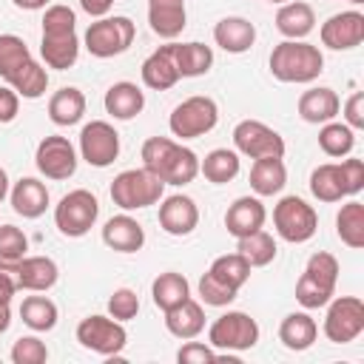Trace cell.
Segmentation results:
<instances>
[{
	"label": "cell",
	"mask_w": 364,
	"mask_h": 364,
	"mask_svg": "<svg viewBox=\"0 0 364 364\" xmlns=\"http://www.w3.org/2000/svg\"><path fill=\"white\" fill-rule=\"evenodd\" d=\"M40 57L48 68H57V71H65L77 63L80 57V37L77 31H68V34H43L40 40Z\"/></svg>",
	"instance_id": "obj_30"
},
{
	"label": "cell",
	"mask_w": 364,
	"mask_h": 364,
	"mask_svg": "<svg viewBox=\"0 0 364 364\" xmlns=\"http://www.w3.org/2000/svg\"><path fill=\"white\" fill-rule=\"evenodd\" d=\"M236 253H242L250 267H264L276 259V239L259 228L256 233L236 239Z\"/></svg>",
	"instance_id": "obj_40"
},
{
	"label": "cell",
	"mask_w": 364,
	"mask_h": 364,
	"mask_svg": "<svg viewBox=\"0 0 364 364\" xmlns=\"http://www.w3.org/2000/svg\"><path fill=\"white\" fill-rule=\"evenodd\" d=\"M336 233L347 247L353 250L364 247V205L358 199L341 205V210L336 213Z\"/></svg>",
	"instance_id": "obj_37"
},
{
	"label": "cell",
	"mask_w": 364,
	"mask_h": 364,
	"mask_svg": "<svg viewBox=\"0 0 364 364\" xmlns=\"http://www.w3.org/2000/svg\"><path fill=\"white\" fill-rule=\"evenodd\" d=\"M46 358H48V347L37 336H23L11 347V361L14 364H43Z\"/></svg>",
	"instance_id": "obj_46"
},
{
	"label": "cell",
	"mask_w": 364,
	"mask_h": 364,
	"mask_svg": "<svg viewBox=\"0 0 364 364\" xmlns=\"http://www.w3.org/2000/svg\"><path fill=\"white\" fill-rule=\"evenodd\" d=\"M199 299L205 304H210V307H228L236 299V290L228 287V284H222L210 273H202V279H199Z\"/></svg>",
	"instance_id": "obj_44"
},
{
	"label": "cell",
	"mask_w": 364,
	"mask_h": 364,
	"mask_svg": "<svg viewBox=\"0 0 364 364\" xmlns=\"http://www.w3.org/2000/svg\"><path fill=\"white\" fill-rule=\"evenodd\" d=\"M105 111L114 117V119H134L136 114H142L145 108V94L136 82H114L108 91H105Z\"/></svg>",
	"instance_id": "obj_31"
},
{
	"label": "cell",
	"mask_w": 364,
	"mask_h": 364,
	"mask_svg": "<svg viewBox=\"0 0 364 364\" xmlns=\"http://www.w3.org/2000/svg\"><path fill=\"white\" fill-rule=\"evenodd\" d=\"M114 3L117 0H80V9L85 14H91V17H108V11H111Z\"/></svg>",
	"instance_id": "obj_50"
},
{
	"label": "cell",
	"mask_w": 364,
	"mask_h": 364,
	"mask_svg": "<svg viewBox=\"0 0 364 364\" xmlns=\"http://www.w3.org/2000/svg\"><path fill=\"white\" fill-rule=\"evenodd\" d=\"M142 168L165 185H188L199 176V156L171 136H151L142 142Z\"/></svg>",
	"instance_id": "obj_2"
},
{
	"label": "cell",
	"mask_w": 364,
	"mask_h": 364,
	"mask_svg": "<svg viewBox=\"0 0 364 364\" xmlns=\"http://www.w3.org/2000/svg\"><path fill=\"white\" fill-rule=\"evenodd\" d=\"M176 361L179 364H213V361H219V355H216V350L210 344H202V341H191L188 338V344L179 347Z\"/></svg>",
	"instance_id": "obj_47"
},
{
	"label": "cell",
	"mask_w": 364,
	"mask_h": 364,
	"mask_svg": "<svg viewBox=\"0 0 364 364\" xmlns=\"http://www.w3.org/2000/svg\"><path fill=\"white\" fill-rule=\"evenodd\" d=\"M82 114H85V94L80 88L65 85V88L51 94V100H48V119L54 125H63V128L65 125H77L82 119Z\"/></svg>",
	"instance_id": "obj_33"
},
{
	"label": "cell",
	"mask_w": 364,
	"mask_h": 364,
	"mask_svg": "<svg viewBox=\"0 0 364 364\" xmlns=\"http://www.w3.org/2000/svg\"><path fill=\"white\" fill-rule=\"evenodd\" d=\"M20 318L34 333H48L57 327V304L48 296H26L20 304Z\"/></svg>",
	"instance_id": "obj_38"
},
{
	"label": "cell",
	"mask_w": 364,
	"mask_h": 364,
	"mask_svg": "<svg viewBox=\"0 0 364 364\" xmlns=\"http://www.w3.org/2000/svg\"><path fill=\"white\" fill-rule=\"evenodd\" d=\"M17 111H20V94L11 85H0V125L14 122Z\"/></svg>",
	"instance_id": "obj_49"
},
{
	"label": "cell",
	"mask_w": 364,
	"mask_h": 364,
	"mask_svg": "<svg viewBox=\"0 0 364 364\" xmlns=\"http://www.w3.org/2000/svg\"><path fill=\"white\" fill-rule=\"evenodd\" d=\"M299 117L304 119V122H310V125H324V122H330V119H336L338 117V111H341V100H338V94L333 91V88H327V85H318V88H307L301 97H299Z\"/></svg>",
	"instance_id": "obj_23"
},
{
	"label": "cell",
	"mask_w": 364,
	"mask_h": 364,
	"mask_svg": "<svg viewBox=\"0 0 364 364\" xmlns=\"http://www.w3.org/2000/svg\"><path fill=\"white\" fill-rule=\"evenodd\" d=\"M179 68L173 63V43H165L159 46L154 54L145 57L142 63V82L154 91H168L179 82Z\"/></svg>",
	"instance_id": "obj_22"
},
{
	"label": "cell",
	"mask_w": 364,
	"mask_h": 364,
	"mask_svg": "<svg viewBox=\"0 0 364 364\" xmlns=\"http://www.w3.org/2000/svg\"><path fill=\"white\" fill-rule=\"evenodd\" d=\"M318 148H321L327 156H333V159L350 156L353 148H355V131H353L350 125H344V122L330 119V122H324L321 131H318Z\"/></svg>",
	"instance_id": "obj_39"
},
{
	"label": "cell",
	"mask_w": 364,
	"mask_h": 364,
	"mask_svg": "<svg viewBox=\"0 0 364 364\" xmlns=\"http://www.w3.org/2000/svg\"><path fill=\"white\" fill-rule=\"evenodd\" d=\"M336 282H338V259L327 250H318L307 259V267L296 282V301L304 310H318L336 296Z\"/></svg>",
	"instance_id": "obj_5"
},
{
	"label": "cell",
	"mask_w": 364,
	"mask_h": 364,
	"mask_svg": "<svg viewBox=\"0 0 364 364\" xmlns=\"http://www.w3.org/2000/svg\"><path fill=\"white\" fill-rule=\"evenodd\" d=\"M270 3H287V0H270Z\"/></svg>",
	"instance_id": "obj_56"
},
{
	"label": "cell",
	"mask_w": 364,
	"mask_h": 364,
	"mask_svg": "<svg viewBox=\"0 0 364 364\" xmlns=\"http://www.w3.org/2000/svg\"><path fill=\"white\" fill-rule=\"evenodd\" d=\"M199 225V208L191 196L185 193H173L168 199H162L159 205V228L168 236H188L193 233Z\"/></svg>",
	"instance_id": "obj_19"
},
{
	"label": "cell",
	"mask_w": 364,
	"mask_h": 364,
	"mask_svg": "<svg viewBox=\"0 0 364 364\" xmlns=\"http://www.w3.org/2000/svg\"><path fill=\"white\" fill-rule=\"evenodd\" d=\"M17 293V284H14V276L9 270L0 267V304H9Z\"/></svg>",
	"instance_id": "obj_51"
},
{
	"label": "cell",
	"mask_w": 364,
	"mask_h": 364,
	"mask_svg": "<svg viewBox=\"0 0 364 364\" xmlns=\"http://www.w3.org/2000/svg\"><path fill=\"white\" fill-rule=\"evenodd\" d=\"M28 250V239L14 225H0V262H17Z\"/></svg>",
	"instance_id": "obj_43"
},
{
	"label": "cell",
	"mask_w": 364,
	"mask_h": 364,
	"mask_svg": "<svg viewBox=\"0 0 364 364\" xmlns=\"http://www.w3.org/2000/svg\"><path fill=\"white\" fill-rule=\"evenodd\" d=\"M208 344L213 350H225V353L253 350L259 344V324H256V318H250L242 310H228L210 324Z\"/></svg>",
	"instance_id": "obj_11"
},
{
	"label": "cell",
	"mask_w": 364,
	"mask_h": 364,
	"mask_svg": "<svg viewBox=\"0 0 364 364\" xmlns=\"http://www.w3.org/2000/svg\"><path fill=\"white\" fill-rule=\"evenodd\" d=\"M0 267L14 276L17 290H28V293H46L60 279V267L48 256H23L17 262H0Z\"/></svg>",
	"instance_id": "obj_17"
},
{
	"label": "cell",
	"mask_w": 364,
	"mask_h": 364,
	"mask_svg": "<svg viewBox=\"0 0 364 364\" xmlns=\"http://www.w3.org/2000/svg\"><path fill=\"white\" fill-rule=\"evenodd\" d=\"M350 3H355V6H358V3H364V0H350Z\"/></svg>",
	"instance_id": "obj_55"
},
{
	"label": "cell",
	"mask_w": 364,
	"mask_h": 364,
	"mask_svg": "<svg viewBox=\"0 0 364 364\" xmlns=\"http://www.w3.org/2000/svg\"><path fill=\"white\" fill-rule=\"evenodd\" d=\"M208 273L239 293L245 287V282L250 279V264H247V259L242 253H225V256L213 259V264L208 267Z\"/></svg>",
	"instance_id": "obj_41"
},
{
	"label": "cell",
	"mask_w": 364,
	"mask_h": 364,
	"mask_svg": "<svg viewBox=\"0 0 364 364\" xmlns=\"http://www.w3.org/2000/svg\"><path fill=\"white\" fill-rule=\"evenodd\" d=\"M97 216H100V202H97V196H94L91 191H85V188L68 191V193L57 202V208H54V225H57V230H60L63 236H68V239L85 236V233L94 228Z\"/></svg>",
	"instance_id": "obj_8"
},
{
	"label": "cell",
	"mask_w": 364,
	"mask_h": 364,
	"mask_svg": "<svg viewBox=\"0 0 364 364\" xmlns=\"http://www.w3.org/2000/svg\"><path fill=\"white\" fill-rule=\"evenodd\" d=\"M17 9H26V11H37V9H46L48 0H11Z\"/></svg>",
	"instance_id": "obj_52"
},
{
	"label": "cell",
	"mask_w": 364,
	"mask_h": 364,
	"mask_svg": "<svg viewBox=\"0 0 364 364\" xmlns=\"http://www.w3.org/2000/svg\"><path fill=\"white\" fill-rule=\"evenodd\" d=\"M162 191H165V182H159L151 171L145 168H128L122 173L114 176L111 182V202L122 210H142V208H151L162 199Z\"/></svg>",
	"instance_id": "obj_6"
},
{
	"label": "cell",
	"mask_w": 364,
	"mask_h": 364,
	"mask_svg": "<svg viewBox=\"0 0 364 364\" xmlns=\"http://www.w3.org/2000/svg\"><path fill=\"white\" fill-rule=\"evenodd\" d=\"M102 242L117 253H136L145 245V230L134 216L119 213L102 225Z\"/></svg>",
	"instance_id": "obj_24"
},
{
	"label": "cell",
	"mask_w": 364,
	"mask_h": 364,
	"mask_svg": "<svg viewBox=\"0 0 364 364\" xmlns=\"http://www.w3.org/2000/svg\"><path fill=\"white\" fill-rule=\"evenodd\" d=\"M188 296H191V284H188V279H185L182 273H176V270L159 273V276L154 279V284H151V299H154V304H156L162 313L171 310V307H176V304H182Z\"/></svg>",
	"instance_id": "obj_36"
},
{
	"label": "cell",
	"mask_w": 364,
	"mask_h": 364,
	"mask_svg": "<svg viewBox=\"0 0 364 364\" xmlns=\"http://www.w3.org/2000/svg\"><path fill=\"white\" fill-rule=\"evenodd\" d=\"M364 188V162L347 156L341 162H324L310 173V193L318 202H341Z\"/></svg>",
	"instance_id": "obj_4"
},
{
	"label": "cell",
	"mask_w": 364,
	"mask_h": 364,
	"mask_svg": "<svg viewBox=\"0 0 364 364\" xmlns=\"http://www.w3.org/2000/svg\"><path fill=\"white\" fill-rule=\"evenodd\" d=\"M316 338H318V324L310 313H287L279 324V341L293 353L310 350Z\"/></svg>",
	"instance_id": "obj_29"
},
{
	"label": "cell",
	"mask_w": 364,
	"mask_h": 364,
	"mask_svg": "<svg viewBox=\"0 0 364 364\" xmlns=\"http://www.w3.org/2000/svg\"><path fill=\"white\" fill-rule=\"evenodd\" d=\"M233 145L236 154L250 156V159H262V156H284V139L279 131H273L270 125L259 122V119H242L233 128Z\"/></svg>",
	"instance_id": "obj_14"
},
{
	"label": "cell",
	"mask_w": 364,
	"mask_h": 364,
	"mask_svg": "<svg viewBox=\"0 0 364 364\" xmlns=\"http://www.w3.org/2000/svg\"><path fill=\"white\" fill-rule=\"evenodd\" d=\"M139 313V296L131 287H119L108 299V316L117 321H131Z\"/></svg>",
	"instance_id": "obj_45"
},
{
	"label": "cell",
	"mask_w": 364,
	"mask_h": 364,
	"mask_svg": "<svg viewBox=\"0 0 364 364\" xmlns=\"http://www.w3.org/2000/svg\"><path fill=\"white\" fill-rule=\"evenodd\" d=\"M216 122H219V105H216L213 97H205V94H196V97L182 100L171 111V117H168V128L179 139L205 136L208 131L216 128Z\"/></svg>",
	"instance_id": "obj_7"
},
{
	"label": "cell",
	"mask_w": 364,
	"mask_h": 364,
	"mask_svg": "<svg viewBox=\"0 0 364 364\" xmlns=\"http://www.w3.org/2000/svg\"><path fill=\"white\" fill-rule=\"evenodd\" d=\"M165 327H168L171 336H176L182 341L196 338L205 330V310H202V304L188 296L182 304L165 310Z\"/></svg>",
	"instance_id": "obj_28"
},
{
	"label": "cell",
	"mask_w": 364,
	"mask_h": 364,
	"mask_svg": "<svg viewBox=\"0 0 364 364\" xmlns=\"http://www.w3.org/2000/svg\"><path fill=\"white\" fill-rule=\"evenodd\" d=\"M173 63L179 77H202L213 65V51L205 43H173Z\"/></svg>",
	"instance_id": "obj_34"
},
{
	"label": "cell",
	"mask_w": 364,
	"mask_h": 364,
	"mask_svg": "<svg viewBox=\"0 0 364 364\" xmlns=\"http://www.w3.org/2000/svg\"><path fill=\"white\" fill-rule=\"evenodd\" d=\"M318 34H321V46H327L333 51H350V48L361 46V40H364V14L355 9L338 11L321 23Z\"/></svg>",
	"instance_id": "obj_18"
},
{
	"label": "cell",
	"mask_w": 364,
	"mask_h": 364,
	"mask_svg": "<svg viewBox=\"0 0 364 364\" xmlns=\"http://www.w3.org/2000/svg\"><path fill=\"white\" fill-rule=\"evenodd\" d=\"M68 31H77V14L68 6H63V3L46 6L43 34H68Z\"/></svg>",
	"instance_id": "obj_42"
},
{
	"label": "cell",
	"mask_w": 364,
	"mask_h": 364,
	"mask_svg": "<svg viewBox=\"0 0 364 364\" xmlns=\"http://www.w3.org/2000/svg\"><path fill=\"white\" fill-rule=\"evenodd\" d=\"M287 185V168L282 156H262L250 165V188L256 196H273Z\"/></svg>",
	"instance_id": "obj_32"
},
{
	"label": "cell",
	"mask_w": 364,
	"mask_h": 364,
	"mask_svg": "<svg viewBox=\"0 0 364 364\" xmlns=\"http://www.w3.org/2000/svg\"><path fill=\"white\" fill-rule=\"evenodd\" d=\"M239 154L230 151V148H213L210 154H205V159L199 162V173L213 182V185H228L239 176Z\"/></svg>",
	"instance_id": "obj_35"
},
{
	"label": "cell",
	"mask_w": 364,
	"mask_h": 364,
	"mask_svg": "<svg viewBox=\"0 0 364 364\" xmlns=\"http://www.w3.org/2000/svg\"><path fill=\"white\" fill-rule=\"evenodd\" d=\"M0 77L26 100H40L48 88V71L40 65L23 37L0 34Z\"/></svg>",
	"instance_id": "obj_1"
},
{
	"label": "cell",
	"mask_w": 364,
	"mask_h": 364,
	"mask_svg": "<svg viewBox=\"0 0 364 364\" xmlns=\"http://www.w3.org/2000/svg\"><path fill=\"white\" fill-rule=\"evenodd\" d=\"M276 28L287 40H304L316 28V11L310 3L301 0H287L276 11Z\"/></svg>",
	"instance_id": "obj_27"
},
{
	"label": "cell",
	"mask_w": 364,
	"mask_h": 364,
	"mask_svg": "<svg viewBox=\"0 0 364 364\" xmlns=\"http://www.w3.org/2000/svg\"><path fill=\"white\" fill-rule=\"evenodd\" d=\"M77 341L105 358H119L122 347L128 344V333L122 327V321L111 318V316H85L77 324Z\"/></svg>",
	"instance_id": "obj_12"
},
{
	"label": "cell",
	"mask_w": 364,
	"mask_h": 364,
	"mask_svg": "<svg viewBox=\"0 0 364 364\" xmlns=\"http://www.w3.org/2000/svg\"><path fill=\"white\" fill-rule=\"evenodd\" d=\"M273 228L276 233L290 245H304L318 230V216L313 205H307L301 196H282L273 208Z\"/></svg>",
	"instance_id": "obj_9"
},
{
	"label": "cell",
	"mask_w": 364,
	"mask_h": 364,
	"mask_svg": "<svg viewBox=\"0 0 364 364\" xmlns=\"http://www.w3.org/2000/svg\"><path fill=\"white\" fill-rule=\"evenodd\" d=\"M9 324H11V310H9V304H0V333H6Z\"/></svg>",
	"instance_id": "obj_53"
},
{
	"label": "cell",
	"mask_w": 364,
	"mask_h": 364,
	"mask_svg": "<svg viewBox=\"0 0 364 364\" xmlns=\"http://www.w3.org/2000/svg\"><path fill=\"white\" fill-rule=\"evenodd\" d=\"M9 191H11V188H9V173L0 168V202L9 196Z\"/></svg>",
	"instance_id": "obj_54"
},
{
	"label": "cell",
	"mask_w": 364,
	"mask_h": 364,
	"mask_svg": "<svg viewBox=\"0 0 364 364\" xmlns=\"http://www.w3.org/2000/svg\"><path fill=\"white\" fill-rule=\"evenodd\" d=\"M9 199H11V208H14L17 216L37 219L48 208V188H46V182H40L34 176H23L9 191Z\"/></svg>",
	"instance_id": "obj_25"
},
{
	"label": "cell",
	"mask_w": 364,
	"mask_h": 364,
	"mask_svg": "<svg viewBox=\"0 0 364 364\" xmlns=\"http://www.w3.org/2000/svg\"><path fill=\"white\" fill-rule=\"evenodd\" d=\"M34 162L46 179L63 182V179L74 176V171H77V151L65 136L51 134V136L40 139V145L34 151Z\"/></svg>",
	"instance_id": "obj_16"
},
{
	"label": "cell",
	"mask_w": 364,
	"mask_h": 364,
	"mask_svg": "<svg viewBox=\"0 0 364 364\" xmlns=\"http://www.w3.org/2000/svg\"><path fill=\"white\" fill-rule=\"evenodd\" d=\"M324 71V54L304 40H284L270 51V74L279 82H313Z\"/></svg>",
	"instance_id": "obj_3"
},
{
	"label": "cell",
	"mask_w": 364,
	"mask_h": 364,
	"mask_svg": "<svg viewBox=\"0 0 364 364\" xmlns=\"http://www.w3.org/2000/svg\"><path fill=\"white\" fill-rule=\"evenodd\" d=\"M213 40L228 54H245L256 43V26L245 17H222L213 26Z\"/></svg>",
	"instance_id": "obj_26"
},
{
	"label": "cell",
	"mask_w": 364,
	"mask_h": 364,
	"mask_svg": "<svg viewBox=\"0 0 364 364\" xmlns=\"http://www.w3.org/2000/svg\"><path fill=\"white\" fill-rule=\"evenodd\" d=\"M324 307V336L333 344H350L364 333V301L358 296H338Z\"/></svg>",
	"instance_id": "obj_13"
},
{
	"label": "cell",
	"mask_w": 364,
	"mask_h": 364,
	"mask_svg": "<svg viewBox=\"0 0 364 364\" xmlns=\"http://www.w3.org/2000/svg\"><path fill=\"white\" fill-rule=\"evenodd\" d=\"M344 125H350L353 131L364 128V94L355 91L347 102H344Z\"/></svg>",
	"instance_id": "obj_48"
},
{
	"label": "cell",
	"mask_w": 364,
	"mask_h": 364,
	"mask_svg": "<svg viewBox=\"0 0 364 364\" xmlns=\"http://www.w3.org/2000/svg\"><path fill=\"white\" fill-rule=\"evenodd\" d=\"M148 26L162 40L179 37L188 26L185 0H148Z\"/></svg>",
	"instance_id": "obj_21"
},
{
	"label": "cell",
	"mask_w": 364,
	"mask_h": 364,
	"mask_svg": "<svg viewBox=\"0 0 364 364\" xmlns=\"http://www.w3.org/2000/svg\"><path fill=\"white\" fill-rule=\"evenodd\" d=\"M264 219H267V210L259 196H239L225 213V228L233 239H242L264 228Z\"/></svg>",
	"instance_id": "obj_20"
},
{
	"label": "cell",
	"mask_w": 364,
	"mask_h": 364,
	"mask_svg": "<svg viewBox=\"0 0 364 364\" xmlns=\"http://www.w3.org/2000/svg\"><path fill=\"white\" fill-rule=\"evenodd\" d=\"M80 156L91 168H108L119 156V134L105 119H91L80 131Z\"/></svg>",
	"instance_id": "obj_15"
},
{
	"label": "cell",
	"mask_w": 364,
	"mask_h": 364,
	"mask_svg": "<svg viewBox=\"0 0 364 364\" xmlns=\"http://www.w3.org/2000/svg\"><path fill=\"white\" fill-rule=\"evenodd\" d=\"M136 37V26L128 17H97L85 31V48L91 57L108 60L131 48Z\"/></svg>",
	"instance_id": "obj_10"
}]
</instances>
